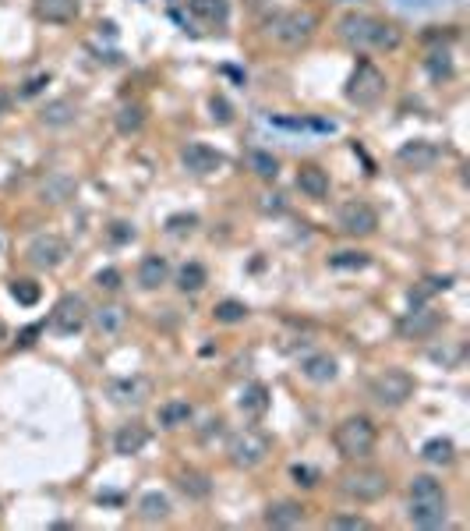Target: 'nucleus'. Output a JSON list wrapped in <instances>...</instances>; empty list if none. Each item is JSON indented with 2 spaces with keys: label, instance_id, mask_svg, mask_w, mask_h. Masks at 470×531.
<instances>
[{
  "label": "nucleus",
  "instance_id": "1",
  "mask_svg": "<svg viewBox=\"0 0 470 531\" xmlns=\"http://www.w3.org/2000/svg\"><path fill=\"white\" fill-rule=\"evenodd\" d=\"M336 32H340V40H344L351 50H357V54H368V50L389 54V50H396V47L404 43V36H400L396 25H389V22L375 18V14H361V11L344 14L340 25H336Z\"/></svg>",
  "mask_w": 470,
  "mask_h": 531
},
{
  "label": "nucleus",
  "instance_id": "2",
  "mask_svg": "<svg viewBox=\"0 0 470 531\" xmlns=\"http://www.w3.org/2000/svg\"><path fill=\"white\" fill-rule=\"evenodd\" d=\"M333 443H336V450H340L344 461H364V457L375 454L379 429H375V421H371L368 414H351V418H344V421L336 425Z\"/></svg>",
  "mask_w": 470,
  "mask_h": 531
},
{
  "label": "nucleus",
  "instance_id": "3",
  "mask_svg": "<svg viewBox=\"0 0 470 531\" xmlns=\"http://www.w3.org/2000/svg\"><path fill=\"white\" fill-rule=\"evenodd\" d=\"M273 454V439L262 432V429H237L227 436V461L240 468V472H251V468H258L265 457Z\"/></svg>",
  "mask_w": 470,
  "mask_h": 531
},
{
  "label": "nucleus",
  "instance_id": "4",
  "mask_svg": "<svg viewBox=\"0 0 470 531\" xmlns=\"http://www.w3.org/2000/svg\"><path fill=\"white\" fill-rule=\"evenodd\" d=\"M386 75L371 64V60H361L357 67H353V75L347 78V89H344V96H347V103L353 107H361V111H371L382 96H386Z\"/></svg>",
  "mask_w": 470,
  "mask_h": 531
},
{
  "label": "nucleus",
  "instance_id": "5",
  "mask_svg": "<svg viewBox=\"0 0 470 531\" xmlns=\"http://www.w3.org/2000/svg\"><path fill=\"white\" fill-rule=\"evenodd\" d=\"M368 394H371V401H375L379 408L396 412V408H404L413 397V376L404 372V368H386V372H379V376L368 383Z\"/></svg>",
  "mask_w": 470,
  "mask_h": 531
},
{
  "label": "nucleus",
  "instance_id": "6",
  "mask_svg": "<svg viewBox=\"0 0 470 531\" xmlns=\"http://www.w3.org/2000/svg\"><path fill=\"white\" fill-rule=\"evenodd\" d=\"M340 492L353 503H379L389 492V478L379 468H351L340 474Z\"/></svg>",
  "mask_w": 470,
  "mask_h": 531
},
{
  "label": "nucleus",
  "instance_id": "7",
  "mask_svg": "<svg viewBox=\"0 0 470 531\" xmlns=\"http://www.w3.org/2000/svg\"><path fill=\"white\" fill-rule=\"evenodd\" d=\"M318 29V18L311 11H283L269 22V36L280 47H304Z\"/></svg>",
  "mask_w": 470,
  "mask_h": 531
},
{
  "label": "nucleus",
  "instance_id": "8",
  "mask_svg": "<svg viewBox=\"0 0 470 531\" xmlns=\"http://www.w3.org/2000/svg\"><path fill=\"white\" fill-rule=\"evenodd\" d=\"M103 394L118 408H142L152 397V379L149 376H114V379H107Z\"/></svg>",
  "mask_w": 470,
  "mask_h": 531
},
{
  "label": "nucleus",
  "instance_id": "9",
  "mask_svg": "<svg viewBox=\"0 0 470 531\" xmlns=\"http://www.w3.org/2000/svg\"><path fill=\"white\" fill-rule=\"evenodd\" d=\"M89 305H85V297L82 295H64L54 305V315H50V326H54V333L60 337H74L78 330H85L89 326Z\"/></svg>",
  "mask_w": 470,
  "mask_h": 531
},
{
  "label": "nucleus",
  "instance_id": "10",
  "mask_svg": "<svg viewBox=\"0 0 470 531\" xmlns=\"http://www.w3.org/2000/svg\"><path fill=\"white\" fill-rule=\"evenodd\" d=\"M336 224L347 237H368L379 231V213L364 199H351L336 209Z\"/></svg>",
  "mask_w": 470,
  "mask_h": 531
},
{
  "label": "nucleus",
  "instance_id": "11",
  "mask_svg": "<svg viewBox=\"0 0 470 531\" xmlns=\"http://www.w3.org/2000/svg\"><path fill=\"white\" fill-rule=\"evenodd\" d=\"M407 521H411L413 528H424V531L446 528V521H449V503H446V496H411Z\"/></svg>",
  "mask_w": 470,
  "mask_h": 531
},
{
  "label": "nucleus",
  "instance_id": "12",
  "mask_svg": "<svg viewBox=\"0 0 470 531\" xmlns=\"http://www.w3.org/2000/svg\"><path fill=\"white\" fill-rule=\"evenodd\" d=\"M180 164H184V171L195 177H213L220 174L223 167H227V156L223 153H216L213 146H205V142H187L184 149H180Z\"/></svg>",
  "mask_w": 470,
  "mask_h": 531
},
{
  "label": "nucleus",
  "instance_id": "13",
  "mask_svg": "<svg viewBox=\"0 0 470 531\" xmlns=\"http://www.w3.org/2000/svg\"><path fill=\"white\" fill-rule=\"evenodd\" d=\"M25 255H29V262L36 266V270H57L67 262V255H71V248H67V241L57 235H39L29 241V248H25Z\"/></svg>",
  "mask_w": 470,
  "mask_h": 531
},
{
  "label": "nucleus",
  "instance_id": "14",
  "mask_svg": "<svg viewBox=\"0 0 470 531\" xmlns=\"http://www.w3.org/2000/svg\"><path fill=\"white\" fill-rule=\"evenodd\" d=\"M396 330H400L404 341H428V337H435V333L442 330V312L431 308V305H417V308H411V312L400 319Z\"/></svg>",
  "mask_w": 470,
  "mask_h": 531
},
{
  "label": "nucleus",
  "instance_id": "15",
  "mask_svg": "<svg viewBox=\"0 0 470 531\" xmlns=\"http://www.w3.org/2000/svg\"><path fill=\"white\" fill-rule=\"evenodd\" d=\"M396 160L404 171H413V174H424V171H435V164L442 160V149L428 138H413V142H404L396 149Z\"/></svg>",
  "mask_w": 470,
  "mask_h": 531
},
{
  "label": "nucleus",
  "instance_id": "16",
  "mask_svg": "<svg viewBox=\"0 0 470 531\" xmlns=\"http://www.w3.org/2000/svg\"><path fill=\"white\" fill-rule=\"evenodd\" d=\"M89 323L100 337H118L127 326V308L124 305H100V308L89 312Z\"/></svg>",
  "mask_w": 470,
  "mask_h": 531
},
{
  "label": "nucleus",
  "instance_id": "17",
  "mask_svg": "<svg viewBox=\"0 0 470 531\" xmlns=\"http://www.w3.org/2000/svg\"><path fill=\"white\" fill-rule=\"evenodd\" d=\"M294 184L304 199H315V202L329 199V174H326L322 167H315V164H304V167L297 171Z\"/></svg>",
  "mask_w": 470,
  "mask_h": 531
},
{
  "label": "nucleus",
  "instance_id": "18",
  "mask_svg": "<svg viewBox=\"0 0 470 531\" xmlns=\"http://www.w3.org/2000/svg\"><path fill=\"white\" fill-rule=\"evenodd\" d=\"M163 284H170V262L163 255H145L138 262V288L142 291H160Z\"/></svg>",
  "mask_w": 470,
  "mask_h": 531
},
{
  "label": "nucleus",
  "instance_id": "19",
  "mask_svg": "<svg viewBox=\"0 0 470 531\" xmlns=\"http://www.w3.org/2000/svg\"><path fill=\"white\" fill-rule=\"evenodd\" d=\"M74 191H78V181L71 174H47L43 177V184H39V199L47 202V206H64L67 199H74Z\"/></svg>",
  "mask_w": 470,
  "mask_h": 531
},
{
  "label": "nucleus",
  "instance_id": "20",
  "mask_svg": "<svg viewBox=\"0 0 470 531\" xmlns=\"http://www.w3.org/2000/svg\"><path fill=\"white\" fill-rule=\"evenodd\" d=\"M145 443H149V429L142 421H127V425H120L118 436H114V454L135 457V454L145 450Z\"/></svg>",
  "mask_w": 470,
  "mask_h": 531
},
{
  "label": "nucleus",
  "instance_id": "21",
  "mask_svg": "<svg viewBox=\"0 0 470 531\" xmlns=\"http://www.w3.org/2000/svg\"><path fill=\"white\" fill-rule=\"evenodd\" d=\"M265 525L269 528H297V525H304V507L297 500H276L265 507Z\"/></svg>",
  "mask_w": 470,
  "mask_h": 531
},
{
  "label": "nucleus",
  "instance_id": "22",
  "mask_svg": "<svg viewBox=\"0 0 470 531\" xmlns=\"http://www.w3.org/2000/svg\"><path fill=\"white\" fill-rule=\"evenodd\" d=\"M336 372H340V368H336V358H333V354L315 351V354H304V358H300V376L311 379V383H333Z\"/></svg>",
  "mask_w": 470,
  "mask_h": 531
},
{
  "label": "nucleus",
  "instance_id": "23",
  "mask_svg": "<svg viewBox=\"0 0 470 531\" xmlns=\"http://www.w3.org/2000/svg\"><path fill=\"white\" fill-rule=\"evenodd\" d=\"M74 118H78V103L67 100V96L50 100V103L39 111V124H43V128H67V124H74Z\"/></svg>",
  "mask_w": 470,
  "mask_h": 531
},
{
  "label": "nucleus",
  "instance_id": "24",
  "mask_svg": "<svg viewBox=\"0 0 470 531\" xmlns=\"http://www.w3.org/2000/svg\"><path fill=\"white\" fill-rule=\"evenodd\" d=\"M187 11L205 25H223L231 18V0H187Z\"/></svg>",
  "mask_w": 470,
  "mask_h": 531
},
{
  "label": "nucleus",
  "instance_id": "25",
  "mask_svg": "<svg viewBox=\"0 0 470 531\" xmlns=\"http://www.w3.org/2000/svg\"><path fill=\"white\" fill-rule=\"evenodd\" d=\"M237 408L248 414V418H262V414L269 412V390L262 383H248L240 390V397H237Z\"/></svg>",
  "mask_w": 470,
  "mask_h": 531
},
{
  "label": "nucleus",
  "instance_id": "26",
  "mask_svg": "<svg viewBox=\"0 0 470 531\" xmlns=\"http://www.w3.org/2000/svg\"><path fill=\"white\" fill-rule=\"evenodd\" d=\"M177 489H180L187 500H209V496H213V478L205 472L187 468V472L177 474Z\"/></svg>",
  "mask_w": 470,
  "mask_h": 531
},
{
  "label": "nucleus",
  "instance_id": "27",
  "mask_svg": "<svg viewBox=\"0 0 470 531\" xmlns=\"http://www.w3.org/2000/svg\"><path fill=\"white\" fill-rule=\"evenodd\" d=\"M174 284H177V291H180V295H198V291L209 284V273H205V266H202V262H184V266L177 270Z\"/></svg>",
  "mask_w": 470,
  "mask_h": 531
},
{
  "label": "nucleus",
  "instance_id": "28",
  "mask_svg": "<svg viewBox=\"0 0 470 531\" xmlns=\"http://www.w3.org/2000/svg\"><path fill=\"white\" fill-rule=\"evenodd\" d=\"M36 14H39L43 22L64 25V22H74L78 4H74V0H36Z\"/></svg>",
  "mask_w": 470,
  "mask_h": 531
},
{
  "label": "nucleus",
  "instance_id": "29",
  "mask_svg": "<svg viewBox=\"0 0 470 531\" xmlns=\"http://www.w3.org/2000/svg\"><path fill=\"white\" fill-rule=\"evenodd\" d=\"M244 160H248V171L258 181H276L280 177V160L273 153H265V149H248Z\"/></svg>",
  "mask_w": 470,
  "mask_h": 531
},
{
  "label": "nucleus",
  "instance_id": "30",
  "mask_svg": "<svg viewBox=\"0 0 470 531\" xmlns=\"http://www.w3.org/2000/svg\"><path fill=\"white\" fill-rule=\"evenodd\" d=\"M138 518L149 521V525L167 521V518H170V500H167L163 492H145V496L138 500Z\"/></svg>",
  "mask_w": 470,
  "mask_h": 531
},
{
  "label": "nucleus",
  "instance_id": "31",
  "mask_svg": "<svg viewBox=\"0 0 470 531\" xmlns=\"http://www.w3.org/2000/svg\"><path fill=\"white\" fill-rule=\"evenodd\" d=\"M114 124H118V131L124 138L127 135H138L142 124H145V107L142 103H120L118 114H114Z\"/></svg>",
  "mask_w": 470,
  "mask_h": 531
},
{
  "label": "nucleus",
  "instance_id": "32",
  "mask_svg": "<svg viewBox=\"0 0 470 531\" xmlns=\"http://www.w3.org/2000/svg\"><path fill=\"white\" fill-rule=\"evenodd\" d=\"M421 457L428 461V465H435V468H446V465H453L457 461V447H453V439H428L424 447H421Z\"/></svg>",
  "mask_w": 470,
  "mask_h": 531
},
{
  "label": "nucleus",
  "instance_id": "33",
  "mask_svg": "<svg viewBox=\"0 0 470 531\" xmlns=\"http://www.w3.org/2000/svg\"><path fill=\"white\" fill-rule=\"evenodd\" d=\"M213 319H216V323H223V326H237V323H244V319H248V305H244V301H237V297H223V301H216V305H213Z\"/></svg>",
  "mask_w": 470,
  "mask_h": 531
},
{
  "label": "nucleus",
  "instance_id": "34",
  "mask_svg": "<svg viewBox=\"0 0 470 531\" xmlns=\"http://www.w3.org/2000/svg\"><path fill=\"white\" fill-rule=\"evenodd\" d=\"M195 418V408L187 404V401H167L163 408H160V425L163 429H180V425H187Z\"/></svg>",
  "mask_w": 470,
  "mask_h": 531
},
{
  "label": "nucleus",
  "instance_id": "35",
  "mask_svg": "<svg viewBox=\"0 0 470 531\" xmlns=\"http://www.w3.org/2000/svg\"><path fill=\"white\" fill-rule=\"evenodd\" d=\"M424 64H428V75H431L435 82H442V78H453V58H449V50H431Z\"/></svg>",
  "mask_w": 470,
  "mask_h": 531
},
{
  "label": "nucleus",
  "instance_id": "36",
  "mask_svg": "<svg viewBox=\"0 0 470 531\" xmlns=\"http://www.w3.org/2000/svg\"><path fill=\"white\" fill-rule=\"evenodd\" d=\"M407 496H446V489L431 474H413L411 485H407Z\"/></svg>",
  "mask_w": 470,
  "mask_h": 531
},
{
  "label": "nucleus",
  "instance_id": "37",
  "mask_svg": "<svg viewBox=\"0 0 470 531\" xmlns=\"http://www.w3.org/2000/svg\"><path fill=\"white\" fill-rule=\"evenodd\" d=\"M329 266L333 270H364L368 255L364 252H336V255H329Z\"/></svg>",
  "mask_w": 470,
  "mask_h": 531
},
{
  "label": "nucleus",
  "instance_id": "38",
  "mask_svg": "<svg viewBox=\"0 0 470 531\" xmlns=\"http://www.w3.org/2000/svg\"><path fill=\"white\" fill-rule=\"evenodd\" d=\"M11 297H14L18 305H36V301H39V288H36L32 280H14V284H11Z\"/></svg>",
  "mask_w": 470,
  "mask_h": 531
},
{
  "label": "nucleus",
  "instance_id": "39",
  "mask_svg": "<svg viewBox=\"0 0 470 531\" xmlns=\"http://www.w3.org/2000/svg\"><path fill=\"white\" fill-rule=\"evenodd\" d=\"M195 227H198V217H191V213H187V217L180 213V217H170V220H167V235H170V237L191 235Z\"/></svg>",
  "mask_w": 470,
  "mask_h": 531
},
{
  "label": "nucleus",
  "instance_id": "40",
  "mask_svg": "<svg viewBox=\"0 0 470 531\" xmlns=\"http://www.w3.org/2000/svg\"><path fill=\"white\" fill-rule=\"evenodd\" d=\"M120 284H124L120 270H100V273H96V288H100V291H107V295H118Z\"/></svg>",
  "mask_w": 470,
  "mask_h": 531
},
{
  "label": "nucleus",
  "instance_id": "41",
  "mask_svg": "<svg viewBox=\"0 0 470 531\" xmlns=\"http://www.w3.org/2000/svg\"><path fill=\"white\" fill-rule=\"evenodd\" d=\"M223 432H227V421H223V418L216 414V418H209V421L202 425V432H198V439H202V443H213V439H220Z\"/></svg>",
  "mask_w": 470,
  "mask_h": 531
},
{
  "label": "nucleus",
  "instance_id": "42",
  "mask_svg": "<svg viewBox=\"0 0 470 531\" xmlns=\"http://www.w3.org/2000/svg\"><path fill=\"white\" fill-rule=\"evenodd\" d=\"M47 85H50V75H32V78H29V82L18 89V96H22V100H29V96H39Z\"/></svg>",
  "mask_w": 470,
  "mask_h": 531
},
{
  "label": "nucleus",
  "instance_id": "43",
  "mask_svg": "<svg viewBox=\"0 0 470 531\" xmlns=\"http://www.w3.org/2000/svg\"><path fill=\"white\" fill-rule=\"evenodd\" d=\"M209 111H213V120H220V124H231V120H234L231 103H227L223 96H213V100H209Z\"/></svg>",
  "mask_w": 470,
  "mask_h": 531
},
{
  "label": "nucleus",
  "instance_id": "44",
  "mask_svg": "<svg viewBox=\"0 0 470 531\" xmlns=\"http://www.w3.org/2000/svg\"><path fill=\"white\" fill-rule=\"evenodd\" d=\"M326 528H344V531H364L371 528L364 518H329V525Z\"/></svg>",
  "mask_w": 470,
  "mask_h": 531
},
{
  "label": "nucleus",
  "instance_id": "45",
  "mask_svg": "<svg viewBox=\"0 0 470 531\" xmlns=\"http://www.w3.org/2000/svg\"><path fill=\"white\" fill-rule=\"evenodd\" d=\"M258 209H262V213H283V209H287V202H283V195H276V191H273V195H262Z\"/></svg>",
  "mask_w": 470,
  "mask_h": 531
},
{
  "label": "nucleus",
  "instance_id": "46",
  "mask_svg": "<svg viewBox=\"0 0 470 531\" xmlns=\"http://www.w3.org/2000/svg\"><path fill=\"white\" fill-rule=\"evenodd\" d=\"M291 474H294L297 485H304V489H311V485L318 482V472H311V468H304V465H294V468H291Z\"/></svg>",
  "mask_w": 470,
  "mask_h": 531
},
{
  "label": "nucleus",
  "instance_id": "47",
  "mask_svg": "<svg viewBox=\"0 0 470 531\" xmlns=\"http://www.w3.org/2000/svg\"><path fill=\"white\" fill-rule=\"evenodd\" d=\"M110 237H114V241H131V237H135V227L120 220V224H114V231H110Z\"/></svg>",
  "mask_w": 470,
  "mask_h": 531
},
{
  "label": "nucleus",
  "instance_id": "48",
  "mask_svg": "<svg viewBox=\"0 0 470 531\" xmlns=\"http://www.w3.org/2000/svg\"><path fill=\"white\" fill-rule=\"evenodd\" d=\"M11 107H14V96L0 89V118H7V114H11Z\"/></svg>",
  "mask_w": 470,
  "mask_h": 531
},
{
  "label": "nucleus",
  "instance_id": "49",
  "mask_svg": "<svg viewBox=\"0 0 470 531\" xmlns=\"http://www.w3.org/2000/svg\"><path fill=\"white\" fill-rule=\"evenodd\" d=\"M4 341H7V326H4V319H0V348H4Z\"/></svg>",
  "mask_w": 470,
  "mask_h": 531
},
{
  "label": "nucleus",
  "instance_id": "50",
  "mask_svg": "<svg viewBox=\"0 0 470 531\" xmlns=\"http://www.w3.org/2000/svg\"><path fill=\"white\" fill-rule=\"evenodd\" d=\"M347 4H351V0H347Z\"/></svg>",
  "mask_w": 470,
  "mask_h": 531
}]
</instances>
